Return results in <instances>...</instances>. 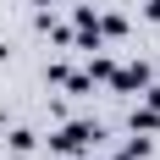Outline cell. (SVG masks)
Listing matches in <instances>:
<instances>
[{
	"label": "cell",
	"mask_w": 160,
	"mask_h": 160,
	"mask_svg": "<svg viewBox=\"0 0 160 160\" xmlns=\"http://www.w3.org/2000/svg\"><path fill=\"white\" fill-rule=\"evenodd\" d=\"M88 138H99V127H88V122H78V127H61L55 138H50V144H55V149H66V155H78V149L88 144Z\"/></svg>",
	"instance_id": "cell-1"
}]
</instances>
